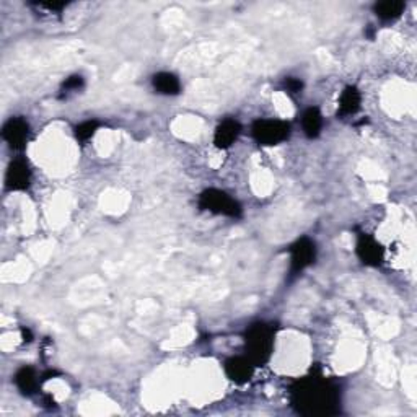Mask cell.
<instances>
[{"mask_svg":"<svg viewBox=\"0 0 417 417\" xmlns=\"http://www.w3.org/2000/svg\"><path fill=\"white\" fill-rule=\"evenodd\" d=\"M28 135H30V124L23 118H11L5 123L2 129V137L14 150H21L26 145Z\"/></svg>","mask_w":417,"mask_h":417,"instance_id":"7","label":"cell"},{"mask_svg":"<svg viewBox=\"0 0 417 417\" xmlns=\"http://www.w3.org/2000/svg\"><path fill=\"white\" fill-rule=\"evenodd\" d=\"M302 128L308 139H316L323 129V116L318 108H308L302 116Z\"/></svg>","mask_w":417,"mask_h":417,"instance_id":"13","label":"cell"},{"mask_svg":"<svg viewBox=\"0 0 417 417\" xmlns=\"http://www.w3.org/2000/svg\"><path fill=\"white\" fill-rule=\"evenodd\" d=\"M254 367L248 357H232L225 362V374L232 381L243 385L253 379Z\"/></svg>","mask_w":417,"mask_h":417,"instance_id":"9","label":"cell"},{"mask_svg":"<svg viewBox=\"0 0 417 417\" xmlns=\"http://www.w3.org/2000/svg\"><path fill=\"white\" fill-rule=\"evenodd\" d=\"M100 128L98 121H83L76 128V137L80 142H87L95 135L96 130Z\"/></svg>","mask_w":417,"mask_h":417,"instance_id":"16","label":"cell"},{"mask_svg":"<svg viewBox=\"0 0 417 417\" xmlns=\"http://www.w3.org/2000/svg\"><path fill=\"white\" fill-rule=\"evenodd\" d=\"M292 406L304 416L339 413V390L323 376H307L292 388Z\"/></svg>","mask_w":417,"mask_h":417,"instance_id":"1","label":"cell"},{"mask_svg":"<svg viewBox=\"0 0 417 417\" xmlns=\"http://www.w3.org/2000/svg\"><path fill=\"white\" fill-rule=\"evenodd\" d=\"M83 87V77L82 76H72L68 77L64 83H62V93H73Z\"/></svg>","mask_w":417,"mask_h":417,"instance_id":"17","label":"cell"},{"mask_svg":"<svg viewBox=\"0 0 417 417\" xmlns=\"http://www.w3.org/2000/svg\"><path fill=\"white\" fill-rule=\"evenodd\" d=\"M15 385L23 395L30 396L38 388V375L31 367H21L15 375Z\"/></svg>","mask_w":417,"mask_h":417,"instance_id":"14","label":"cell"},{"mask_svg":"<svg viewBox=\"0 0 417 417\" xmlns=\"http://www.w3.org/2000/svg\"><path fill=\"white\" fill-rule=\"evenodd\" d=\"M362 105V95L356 87H346L339 96V113L342 116H352L359 110H361Z\"/></svg>","mask_w":417,"mask_h":417,"instance_id":"11","label":"cell"},{"mask_svg":"<svg viewBox=\"0 0 417 417\" xmlns=\"http://www.w3.org/2000/svg\"><path fill=\"white\" fill-rule=\"evenodd\" d=\"M152 85L153 88H155L158 93L162 95H178L180 90H181V83L178 77L175 76V73H170V72H160L157 76H153L152 78Z\"/></svg>","mask_w":417,"mask_h":417,"instance_id":"12","label":"cell"},{"mask_svg":"<svg viewBox=\"0 0 417 417\" xmlns=\"http://www.w3.org/2000/svg\"><path fill=\"white\" fill-rule=\"evenodd\" d=\"M251 133L258 144L272 147L289 139L290 124L279 119H258L253 123Z\"/></svg>","mask_w":417,"mask_h":417,"instance_id":"4","label":"cell"},{"mask_svg":"<svg viewBox=\"0 0 417 417\" xmlns=\"http://www.w3.org/2000/svg\"><path fill=\"white\" fill-rule=\"evenodd\" d=\"M199 207L217 215L232 217V219H240L242 217V205L232 196H228L225 191L214 190V187L205 190L199 196Z\"/></svg>","mask_w":417,"mask_h":417,"instance_id":"3","label":"cell"},{"mask_svg":"<svg viewBox=\"0 0 417 417\" xmlns=\"http://www.w3.org/2000/svg\"><path fill=\"white\" fill-rule=\"evenodd\" d=\"M404 7H406V5H404V2H399V0H386V2L376 4L374 10L380 20L391 21L401 16Z\"/></svg>","mask_w":417,"mask_h":417,"instance_id":"15","label":"cell"},{"mask_svg":"<svg viewBox=\"0 0 417 417\" xmlns=\"http://www.w3.org/2000/svg\"><path fill=\"white\" fill-rule=\"evenodd\" d=\"M302 88H304V83H302V80L294 78V77L285 78V90H287L289 93H300Z\"/></svg>","mask_w":417,"mask_h":417,"instance_id":"18","label":"cell"},{"mask_svg":"<svg viewBox=\"0 0 417 417\" xmlns=\"http://www.w3.org/2000/svg\"><path fill=\"white\" fill-rule=\"evenodd\" d=\"M31 170L25 160L16 158L9 165L7 175H5V187L7 191H25L30 187Z\"/></svg>","mask_w":417,"mask_h":417,"instance_id":"6","label":"cell"},{"mask_svg":"<svg viewBox=\"0 0 417 417\" xmlns=\"http://www.w3.org/2000/svg\"><path fill=\"white\" fill-rule=\"evenodd\" d=\"M316 258V247L310 238H300L290 248V274H300Z\"/></svg>","mask_w":417,"mask_h":417,"instance_id":"5","label":"cell"},{"mask_svg":"<svg viewBox=\"0 0 417 417\" xmlns=\"http://www.w3.org/2000/svg\"><path fill=\"white\" fill-rule=\"evenodd\" d=\"M240 133H242V125L235 119H225L219 125H217L215 134H214V144L217 148H230L235 144Z\"/></svg>","mask_w":417,"mask_h":417,"instance_id":"10","label":"cell"},{"mask_svg":"<svg viewBox=\"0 0 417 417\" xmlns=\"http://www.w3.org/2000/svg\"><path fill=\"white\" fill-rule=\"evenodd\" d=\"M247 351L248 359L254 365H264L269 362L274 349V329L269 324L256 323L247 331Z\"/></svg>","mask_w":417,"mask_h":417,"instance_id":"2","label":"cell"},{"mask_svg":"<svg viewBox=\"0 0 417 417\" xmlns=\"http://www.w3.org/2000/svg\"><path fill=\"white\" fill-rule=\"evenodd\" d=\"M357 256L364 264L367 266H380L383 261V247L376 242L375 238L369 235H361L357 240Z\"/></svg>","mask_w":417,"mask_h":417,"instance_id":"8","label":"cell"}]
</instances>
